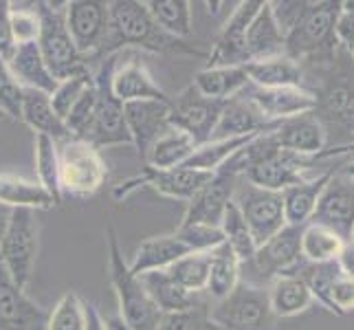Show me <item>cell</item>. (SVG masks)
I'll return each instance as SVG.
<instances>
[{"label": "cell", "instance_id": "obj_1", "mask_svg": "<svg viewBox=\"0 0 354 330\" xmlns=\"http://www.w3.org/2000/svg\"><path fill=\"white\" fill-rule=\"evenodd\" d=\"M111 11V27H108L106 55L119 53V48L134 46L150 53H172V55H194L205 57L203 51L192 48L185 40L167 35L152 20L148 7L139 0H115L108 3Z\"/></svg>", "mask_w": 354, "mask_h": 330}, {"label": "cell", "instance_id": "obj_2", "mask_svg": "<svg viewBox=\"0 0 354 330\" xmlns=\"http://www.w3.org/2000/svg\"><path fill=\"white\" fill-rule=\"evenodd\" d=\"M108 242V273H111V284L119 302V317L132 330H158L163 320V313L156 309V304L148 295L139 275L130 271V264L124 260V253L119 247L117 229L108 225L106 229Z\"/></svg>", "mask_w": 354, "mask_h": 330}, {"label": "cell", "instance_id": "obj_3", "mask_svg": "<svg viewBox=\"0 0 354 330\" xmlns=\"http://www.w3.org/2000/svg\"><path fill=\"white\" fill-rule=\"evenodd\" d=\"M119 64V53H111L95 75V113L93 121L84 134V141L95 145L97 150L113 145H130V132L126 128L124 104L113 93V75Z\"/></svg>", "mask_w": 354, "mask_h": 330}, {"label": "cell", "instance_id": "obj_4", "mask_svg": "<svg viewBox=\"0 0 354 330\" xmlns=\"http://www.w3.org/2000/svg\"><path fill=\"white\" fill-rule=\"evenodd\" d=\"M40 18V35H38V48L42 59L51 75L62 82L73 75L88 71V57L77 51L73 42L66 18H64V5L55 7L53 3H35L33 5Z\"/></svg>", "mask_w": 354, "mask_h": 330}, {"label": "cell", "instance_id": "obj_5", "mask_svg": "<svg viewBox=\"0 0 354 330\" xmlns=\"http://www.w3.org/2000/svg\"><path fill=\"white\" fill-rule=\"evenodd\" d=\"M59 154V192L64 196L86 199L100 192L106 183L108 169L102 152L84 139H68L57 143Z\"/></svg>", "mask_w": 354, "mask_h": 330}, {"label": "cell", "instance_id": "obj_6", "mask_svg": "<svg viewBox=\"0 0 354 330\" xmlns=\"http://www.w3.org/2000/svg\"><path fill=\"white\" fill-rule=\"evenodd\" d=\"M40 227L33 210H11L3 238H0V262L5 264L16 286L27 288L38 258Z\"/></svg>", "mask_w": 354, "mask_h": 330}, {"label": "cell", "instance_id": "obj_7", "mask_svg": "<svg viewBox=\"0 0 354 330\" xmlns=\"http://www.w3.org/2000/svg\"><path fill=\"white\" fill-rule=\"evenodd\" d=\"M271 317L268 291L260 284L240 279L238 286L209 309L214 330H264Z\"/></svg>", "mask_w": 354, "mask_h": 330}, {"label": "cell", "instance_id": "obj_8", "mask_svg": "<svg viewBox=\"0 0 354 330\" xmlns=\"http://www.w3.org/2000/svg\"><path fill=\"white\" fill-rule=\"evenodd\" d=\"M322 161L319 154L315 156H301L295 152H286L279 145L273 150H268L264 156H260L242 178L253 187L260 190H271V192H284L292 185L308 181L306 172L317 163Z\"/></svg>", "mask_w": 354, "mask_h": 330}, {"label": "cell", "instance_id": "obj_9", "mask_svg": "<svg viewBox=\"0 0 354 330\" xmlns=\"http://www.w3.org/2000/svg\"><path fill=\"white\" fill-rule=\"evenodd\" d=\"M223 108L225 102L209 100L194 86H187L183 93L169 100V126L185 132L198 148V145L212 141V134L223 115Z\"/></svg>", "mask_w": 354, "mask_h": 330}, {"label": "cell", "instance_id": "obj_10", "mask_svg": "<svg viewBox=\"0 0 354 330\" xmlns=\"http://www.w3.org/2000/svg\"><path fill=\"white\" fill-rule=\"evenodd\" d=\"M341 3L324 0V3H306L299 20L286 33L284 53L292 59L315 53L322 44L335 38V22L339 18Z\"/></svg>", "mask_w": 354, "mask_h": 330}, {"label": "cell", "instance_id": "obj_11", "mask_svg": "<svg viewBox=\"0 0 354 330\" xmlns=\"http://www.w3.org/2000/svg\"><path fill=\"white\" fill-rule=\"evenodd\" d=\"M212 176H214L212 172H201V169H192L185 165L169 167V169H156V167L145 165L141 169V174L128 178L126 183H119L113 190V196L119 201V199H126L128 194L137 187H152L158 194H163V196L189 203L205 183L212 181Z\"/></svg>", "mask_w": 354, "mask_h": 330}, {"label": "cell", "instance_id": "obj_12", "mask_svg": "<svg viewBox=\"0 0 354 330\" xmlns=\"http://www.w3.org/2000/svg\"><path fill=\"white\" fill-rule=\"evenodd\" d=\"M64 18L77 51L86 57L106 51L111 11L102 0H71L64 3Z\"/></svg>", "mask_w": 354, "mask_h": 330}, {"label": "cell", "instance_id": "obj_13", "mask_svg": "<svg viewBox=\"0 0 354 330\" xmlns=\"http://www.w3.org/2000/svg\"><path fill=\"white\" fill-rule=\"evenodd\" d=\"M301 231L304 227H284L277 236L260 244L253 260L240 266H253L262 282H273L275 277L297 275L306 264L301 255Z\"/></svg>", "mask_w": 354, "mask_h": 330}, {"label": "cell", "instance_id": "obj_14", "mask_svg": "<svg viewBox=\"0 0 354 330\" xmlns=\"http://www.w3.org/2000/svg\"><path fill=\"white\" fill-rule=\"evenodd\" d=\"M234 201L244 218V223L249 225L258 247L268 242L273 236H277L286 227L282 192H271V190H260L249 185Z\"/></svg>", "mask_w": 354, "mask_h": 330}, {"label": "cell", "instance_id": "obj_15", "mask_svg": "<svg viewBox=\"0 0 354 330\" xmlns=\"http://www.w3.org/2000/svg\"><path fill=\"white\" fill-rule=\"evenodd\" d=\"M310 223L333 229L346 242L354 234V181L346 176L341 169L326 183L319 201L315 207V216Z\"/></svg>", "mask_w": 354, "mask_h": 330}, {"label": "cell", "instance_id": "obj_16", "mask_svg": "<svg viewBox=\"0 0 354 330\" xmlns=\"http://www.w3.org/2000/svg\"><path fill=\"white\" fill-rule=\"evenodd\" d=\"M260 0H244L238 3L236 9L231 11L229 20L218 33L214 42V48L207 55V68L214 66H244L249 62L247 57V29L258 14Z\"/></svg>", "mask_w": 354, "mask_h": 330}, {"label": "cell", "instance_id": "obj_17", "mask_svg": "<svg viewBox=\"0 0 354 330\" xmlns=\"http://www.w3.org/2000/svg\"><path fill=\"white\" fill-rule=\"evenodd\" d=\"M236 185H238V176H231L227 172H216L212 181L205 183L196 192V196L187 203V210L180 225L221 227L227 205L236 196Z\"/></svg>", "mask_w": 354, "mask_h": 330}, {"label": "cell", "instance_id": "obj_18", "mask_svg": "<svg viewBox=\"0 0 354 330\" xmlns=\"http://www.w3.org/2000/svg\"><path fill=\"white\" fill-rule=\"evenodd\" d=\"M48 315L16 286L0 262V330H46Z\"/></svg>", "mask_w": 354, "mask_h": 330}, {"label": "cell", "instance_id": "obj_19", "mask_svg": "<svg viewBox=\"0 0 354 330\" xmlns=\"http://www.w3.org/2000/svg\"><path fill=\"white\" fill-rule=\"evenodd\" d=\"M124 117L126 128L130 132L132 145L137 148L139 156L145 161L154 141L165 134L169 128V104L165 102H130L124 104Z\"/></svg>", "mask_w": 354, "mask_h": 330}, {"label": "cell", "instance_id": "obj_20", "mask_svg": "<svg viewBox=\"0 0 354 330\" xmlns=\"http://www.w3.org/2000/svg\"><path fill=\"white\" fill-rule=\"evenodd\" d=\"M242 93H247V100L258 106L260 113L271 121H282L290 117H299L313 113L319 106L317 93L295 86V89H258L249 84Z\"/></svg>", "mask_w": 354, "mask_h": 330}, {"label": "cell", "instance_id": "obj_21", "mask_svg": "<svg viewBox=\"0 0 354 330\" xmlns=\"http://www.w3.org/2000/svg\"><path fill=\"white\" fill-rule=\"evenodd\" d=\"M282 121L266 119L253 102H249L247 97H242V95H236V97H231V100L225 102L223 115H221V119H218V124H216L212 141L275 132Z\"/></svg>", "mask_w": 354, "mask_h": 330}, {"label": "cell", "instance_id": "obj_22", "mask_svg": "<svg viewBox=\"0 0 354 330\" xmlns=\"http://www.w3.org/2000/svg\"><path fill=\"white\" fill-rule=\"evenodd\" d=\"M273 137L282 150L301 156H315L326 150V128L322 119L313 113L284 119L273 132Z\"/></svg>", "mask_w": 354, "mask_h": 330}, {"label": "cell", "instance_id": "obj_23", "mask_svg": "<svg viewBox=\"0 0 354 330\" xmlns=\"http://www.w3.org/2000/svg\"><path fill=\"white\" fill-rule=\"evenodd\" d=\"M113 93L121 104L130 102H165L169 104L172 97H167V93L158 86L154 77L150 75V71L145 68L141 62H128V64H117L115 75H113Z\"/></svg>", "mask_w": 354, "mask_h": 330}, {"label": "cell", "instance_id": "obj_24", "mask_svg": "<svg viewBox=\"0 0 354 330\" xmlns=\"http://www.w3.org/2000/svg\"><path fill=\"white\" fill-rule=\"evenodd\" d=\"M284 44H286V35L275 20L273 5L266 0V3L260 5L258 14L253 16L249 29H247L249 62H253V59H266V57L282 55Z\"/></svg>", "mask_w": 354, "mask_h": 330}, {"label": "cell", "instance_id": "obj_25", "mask_svg": "<svg viewBox=\"0 0 354 330\" xmlns=\"http://www.w3.org/2000/svg\"><path fill=\"white\" fill-rule=\"evenodd\" d=\"M337 169H339L337 165H330L326 172H319L315 178H308V181L299 183V185H292L282 192L284 218H286L288 227H306L310 223L315 216L317 201H319L326 183L333 178Z\"/></svg>", "mask_w": 354, "mask_h": 330}, {"label": "cell", "instance_id": "obj_26", "mask_svg": "<svg viewBox=\"0 0 354 330\" xmlns=\"http://www.w3.org/2000/svg\"><path fill=\"white\" fill-rule=\"evenodd\" d=\"M249 84L258 89H295L304 86V71L297 64V59L288 57L286 53L266 57V59H253L244 64Z\"/></svg>", "mask_w": 354, "mask_h": 330}, {"label": "cell", "instance_id": "obj_27", "mask_svg": "<svg viewBox=\"0 0 354 330\" xmlns=\"http://www.w3.org/2000/svg\"><path fill=\"white\" fill-rule=\"evenodd\" d=\"M189 253L192 251L176 238V234L148 238L139 244L137 251H134L130 271L134 275H143L150 271H165V268H169L174 262H178L180 258H185Z\"/></svg>", "mask_w": 354, "mask_h": 330}, {"label": "cell", "instance_id": "obj_28", "mask_svg": "<svg viewBox=\"0 0 354 330\" xmlns=\"http://www.w3.org/2000/svg\"><path fill=\"white\" fill-rule=\"evenodd\" d=\"M20 121H24L35 134H44V137L53 139L55 143L73 139L66 124L55 115L51 95H46V93L24 89Z\"/></svg>", "mask_w": 354, "mask_h": 330}, {"label": "cell", "instance_id": "obj_29", "mask_svg": "<svg viewBox=\"0 0 354 330\" xmlns=\"http://www.w3.org/2000/svg\"><path fill=\"white\" fill-rule=\"evenodd\" d=\"M7 64H9L11 73H14V77L20 82L22 89H31V91H40V93L51 95L59 84L51 75V71L46 68L42 53L38 48V42L18 44Z\"/></svg>", "mask_w": 354, "mask_h": 330}, {"label": "cell", "instance_id": "obj_30", "mask_svg": "<svg viewBox=\"0 0 354 330\" xmlns=\"http://www.w3.org/2000/svg\"><path fill=\"white\" fill-rule=\"evenodd\" d=\"M139 277L148 295L156 304V309L163 315L183 313L198 306V293H189L187 288H183L167 271H150Z\"/></svg>", "mask_w": 354, "mask_h": 330}, {"label": "cell", "instance_id": "obj_31", "mask_svg": "<svg viewBox=\"0 0 354 330\" xmlns=\"http://www.w3.org/2000/svg\"><path fill=\"white\" fill-rule=\"evenodd\" d=\"M192 86L209 100L227 102L249 86V77L244 66H214L198 71Z\"/></svg>", "mask_w": 354, "mask_h": 330}, {"label": "cell", "instance_id": "obj_32", "mask_svg": "<svg viewBox=\"0 0 354 330\" xmlns=\"http://www.w3.org/2000/svg\"><path fill=\"white\" fill-rule=\"evenodd\" d=\"M0 203L11 210H53L55 203L40 187L38 181H27L16 174H0Z\"/></svg>", "mask_w": 354, "mask_h": 330}, {"label": "cell", "instance_id": "obj_33", "mask_svg": "<svg viewBox=\"0 0 354 330\" xmlns=\"http://www.w3.org/2000/svg\"><path fill=\"white\" fill-rule=\"evenodd\" d=\"M268 304L271 313L277 317H292L306 311L313 304V295L308 286L304 284L299 275L275 277L268 288Z\"/></svg>", "mask_w": 354, "mask_h": 330}, {"label": "cell", "instance_id": "obj_34", "mask_svg": "<svg viewBox=\"0 0 354 330\" xmlns=\"http://www.w3.org/2000/svg\"><path fill=\"white\" fill-rule=\"evenodd\" d=\"M194 150H196V143L192 141V137H187L185 132H180L176 128H169L165 134H161L154 141L148 156H145V165L156 169L178 167L187 161Z\"/></svg>", "mask_w": 354, "mask_h": 330}, {"label": "cell", "instance_id": "obj_35", "mask_svg": "<svg viewBox=\"0 0 354 330\" xmlns=\"http://www.w3.org/2000/svg\"><path fill=\"white\" fill-rule=\"evenodd\" d=\"M240 260L234 255L227 244L223 242L221 247L212 251V262H209V277H207V293L221 302L225 300L231 291H234L240 282Z\"/></svg>", "mask_w": 354, "mask_h": 330}, {"label": "cell", "instance_id": "obj_36", "mask_svg": "<svg viewBox=\"0 0 354 330\" xmlns=\"http://www.w3.org/2000/svg\"><path fill=\"white\" fill-rule=\"evenodd\" d=\"M260 134H249V137H236V139H218V141H207L203 145H198L196 150L192 152V156L187 158L185 167L192 169H201V172H212L216 174L218 169L225 167V163L234 156L240 148H244L249 141H253Z\"/></svg>", "mask_w": 354, "mask_h": 330}, {"label": "cell", "instance_id": "obj_37", "mask_svg": "<svg viewBox=\"0 0 354 330\" xmlns=\"http://www.w3.org/2000/svg\"><path fill=\"white\" fill-rule=\"evenodd\" d=\"M346 240L337 236L333 229L324 225L308 223L301 231V255L308 264L333 262L339 258Z\"/></svg>", "mask_w": 354, "mask_h": 330}, {"label": "cell", "instance_id": "obj_38", "mask_svg": "<svg viewBox=\"0 0 354 330\" xmlns=\"http://www.w3.org/2000/svg\"><path fill=\"white\" fill-rule=\"evenodd\" d=\"M152 20L172 38H187L192 33V3L189 0H150L145 3Z\"/></svg>", "mask_w": 354, "mask_h": 330}, {"label": "cell", "instance_id": "obj_39", "mask_svg": "<svg viewBox=\"0 0 354 330\" xmlns=\"http://www.w3.org/2000/svg\"><path fill=\"white\" fill-rule=\"evenodd\" d=\"M221 231L225 236V244L234 251V255L240 260V264H247L253 260L255 251H258V242H255L249 225L244 223L236 201H231L227 205V212H225L223 223H221Z\"/></svg>", "mask_w": 354, "mask_h": 330}, {"label": "cell", "instance_id": "obj_40", "mask_svg": "<svg viewBox=\"0 0 354 330\" xmlns=\"http://www.w3.org/2000/svg\"><path fill=\"white\" fill-rule=\"evenodd\" d=\"M35 169H38L40 187L53 199L55 207L62 205V192H59V154L57 143L44 134H35Z\"/></svg>", "mask_w": 354, "mask_h": 330}, {"label": "cell", "instance_id": "obj_41", "mask_svg": "<svg viewBox=\"0 0 354 330\" xmlns=\"http://www.w3.org/2000/svg\"><path fill=\"white\" fill-rule=\"evenodd\" d=\"M304 284L308 286L313 300H317L322 304V306H326L328 311L333 313V302H330V288L333 284L337 282V277L344 275V271H341V266L337 260L333 262H322V264H304L299 268L297 273Z\"/></svg>", "mask_w": 354, "mask_h": 330}, {"label": "cell", "instance_id": "obj_42", "mask_svg": "<svg viewBox=\"0 0 354 330\" xmlns=\"http://www.w3.org/2000/svg\"><path fill=\"white\" fill-rule=\"evenodd\" d=\"M209 262H212V251L189 253L178 262H174L169 268H165V271L189 293H203L207 288V277H209Z\"/></svg>", "mask_w": 354, "mask_h": 330}, {"label": "cell", "instance_id": "obj_43", "mask_svg": "<svg viewBox=\"0 0 354 330\" xmlns=\"http://www.w3.org/2000/svg\"><path fill=\"white\" fill-rule=\"evenodd\" d=\"M46 330H86V309L75 291L64 293L48 313Z\"/></svg>", "mask_w": 354, "mask_h": 330}, {"label": "cell", "instance_id": "obj_44", "mask_svg": "<svg viewBox=\"0 0 354 330\" xmlns=\"http://www.w3.org/2000/svg\"><path fill=\"white\" fill-rule=\"evenodd\" d=\"M93 82H95V75L91 71L80 73V75H73L68 80L59 82L57 89L51 93V104H53L55 115L62 121H66L71 108L75 106V102L80 100V97L93 86Z\"/></svg>", "mask_w": 354, "mask_h": 330}, {"label": "cell", "instance_id": "obj_45", "mask_svg": "<svg viewBox=\"0 0 354 330\" xmlns=\"http://www.w3.org/2000/svg\"><path fill=\"white\" fill-rule=\"evenodd\" d=\"M176 238L185 244L192 253H207L221 247L225 236L221 227H207V225H178L174 231Z\"/></svg>", "mask_w": 354, "mask_h": 330}, {"label": "cell", "instance_id": "obj_46", "mask_svg": "<svg viewBox=\"0 0 354 330\" xmlns=\"http://www.w3.org/2000/svg\"><path fill=\"white\" fill-rule=\"evenodd\" d=\"M22 100H24V89L20 82L14 77L9 64L0 57V115H7L11 119H18L22 115Z\"/></svg>", "mask_w": 354, "mask_h": 330}, {"label": "cell", "instance_id": "obj_47", "mask_svg": "<svg viewBox=\"0 0 354 330\" xmlns=\"http://www.w3.org/2000/svg\"><path fill=\"white\" fill-rule=\"evenodd\" d=\"M9 22H11V33H14L16 44H27V42H38L40 35V18L38 11L24 9V7H9Z\"/></svg>", "mask_w": 354, "mask_h": 330}, {"label": "cell", "instance_id": "obj_48", "mask_svg": "<svg viewBox=\"0 0 354 330\" xmlns=\"http://www.w3.org/2000/svg\"><path fill=\"white\" fill-rule=\"evenodd\" d=\"M158 330H214L209 322V309L198 304L189 311L163 315Z\"/></svg>", "mask_w": 354, "mask_h": 330}, {"label": "cell", "instance_id": "obj_49", "mask_svg": "<svg viewBox=\"0 0 354 330\" xmlns=\"http://www.w3.org/2000/svg\"><path fill=\"white\" fill-rule=\"evenodd\" d=\"M330 302L335 315H346V311L354 309V277L341 275L330 288Z\"/></svg>", "mask_w": 354, "mask_h": 330}, {"label": "cell", "instance_id": "obj_50", "mask_svg": "<svg viewBox=\"0 0 354 330\" xmlns=\"http://www.w3.org/2000/svg\"><path fill=\"white\" fill-rule=\"evenodd\" d=\"M9 7L11 3L7 0H0V57L9 62L11 55L16 51V40L14 33H11V22H9Z\"/></svg>", "mask_w": 354, "mask_h": 330}, {"label": "cell", "instance_id": "obj_51", "mask_svg": "<svg viewBox=\"0 0 354 330\" xmlns=\"http://www.w3.org/2000/svg\"><path fill=\"white\" fill-rule=\"evenodd\" d=\"M335 40L344 44L348 51L354 48V14L341 7L339 18L335 22Z\"/></svg>", "mask_w": 354, "mask_h": 330}, {"label": "cell", "instance_id": "obj_52", "mask_svg": "<svg viewBox=\"0 0 354 330\" xmlns=\"http://www.w3.org/2000/svg\"><path fill=\"white\" fill-rule=\"evenodd\" d=\"M354 93L348 89V86H335V89H330L326 93V97H324V106H326V110L328 113H333V115H339L341 110L346 108V104L350 102V97H352Z\"/></svg>", "mask_w": 354, "mask_h": 330}, {"label": "cell", "instance_id": "obj_53", "mask_svg": "<svg viewBox=\"0 0 354 330\" xmlns=\"http://www.w3.org/2000/svg\"><path fill=\"white\" fill-rule=\"evenodd\" d=\"M337 262L341 266V271H344L346 275H350V277H354V240L344 244V249H341Z\"/></svg>", "mask_w": 354, "mask_h": 330}, {"label": "cell", "instance_id": "obj_54", "mask_svg": "<svg viewBox=\"0 0 354 330\" xmlns=\"http://www.w3.org/2000/svg\"><path fill=\"white\" fill-rule=\"evenodd\" d=\"M84 309H86V330H106L102 315L97 313L93 304H84Z\"/></svg>", "mask_w": 354, "mask_h": 330}, {"label": "cell", "instance_id": "obj_55", "mask_svg": "<svg viewBox=\"0 0 354 330\" xmlns=\"http://www.w3.org/2000/svg\"><path fill=\"white\" fill-rule=\"evenodd\" d=\"M337 117H339L341 124H344V126L354 134V95L350 97V102L346 104V108L341 110V113H339Z\"/></svg>", "mask_w": 354, "mask_h": 330}, {"label": "cell", "instance_id": "obj_56", "mask_svg": "<svg viewBox=\"0 0 354 330\" xmlns=\"http://www.w3.org/2000/svg\"><path fill=\"white\" fill-rule=\"evenodd\" d=\"M104 328L106 330H132L124 320H121L119 315H113V317H108V320L104 322Z\"/></svg>", "mask_w": 354, "mask_h": 330}, {"label": "cell", "instance_id": "obj_57", "mask_svg": "<svg viewBox=\"0 0 354 330\" xmlns=\"http://www.w3.org/2000/svg\"><path fill=\"white\" fill-rule=\"evenodd\" d=\"M341 172H344L346 176H350V178L354 181V158H352V161H350L346 167H341Z\"/></svg>", "mask_w": 354, "mask_h": 330}, {"label": "cell", "instance_id": "obj_58", "mask_svg": "<svg viewBox=\"0 0 354 330\" xmlns=\"http://www.w3.org/2000/svg\"><path fill=\"white\" fill-rule=\"evenodd\" d=\"M5 223H7V220H0V238H3V231H5Z\"/></svg>", "mask_w": 354, "mask_h": 330}, {"label": "cell", "instance_id": "obj_59", "mask_svg": "<svg viewBox=\"0 0 354 330\" xmlns=\"http://www.w3.org/2000/svg\"><path fill=\"white\" fill-rule=\"evenodd\" d=\"M0 119H3V115H0Z\"/></svg>", "mask_w": 354, "mask_h": 330}, {"label": "cell", "instance_id": "obj_60", "mask_svg": "<svg viewBox=\"0 0 354 330\" xmlns=\"http://www.w3.org/2000/svg\"><path fill=\"white\" fill-rule=\"evenodd\" d=\"M352 145H354V141H352Z\"/></svg>", "mask_w": 354, "mask_h": 330}]
</instances>
